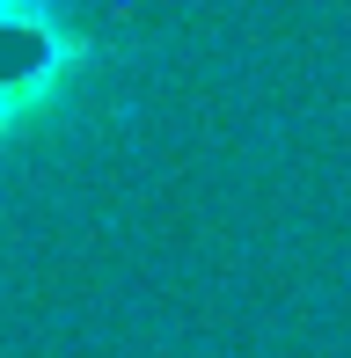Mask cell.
Masks as SVG:
<instances>
[{"label":"cell","instance_id":"obj_1","mask_svg":"<svg viewBox=\"0 0 351 358\" xmlns=\"http://www.w3.org/2000/svg\"><path fill=\"white\" fill-rule=\"evenodd\" d=\"M95 37L66 0H0V139H22L66 110Z\"/></svg>","mask_w":351,"mask_h":358}]
</instances>
